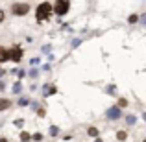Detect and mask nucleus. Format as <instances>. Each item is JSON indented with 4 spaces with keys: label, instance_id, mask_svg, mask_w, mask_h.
<instances>
[{
    "label": "nucleus",
    "instance_id": "obj_9",
    "mask_svg": "<svg viewBox=\"0 0 146 142\" xmlns=\"http://www.w3.org/2000/svg\"><path fill=\"white\" fill-rule=\"evenodd\" d=\"M21 140H22V142H30V140H32V137H30L26 131H22V133H21Z\"/></svg>",
    "mask_w": 146,
    "mask_h": 142
},
{
    "label": "nucleus",
    "instance_id": "obj_6",
    "mask_svg": "<svg viewBox=\"0 0 146 142\" xmlns=\"http://www.w3.org/2000/svg\"><path fill=\"white\" fill-rule=\"evenodd\" d=\"M56 92H57V89L54 85H50V83H48V85H43V96H52Z\"/></svg>",
    "mask_w": 146,
    "mask_h": 142
},
{
    "label": "nucleus",
    "instance_id": "obj_20",
    "mask_svg": "<svg viewBox=\"0 0 146 142\" xmlns=\"http://www.w3.org/2000/svg\"><path fill=\"white\" fill-rule=\"evenodd\" d=\"M4 89H6V85H4V83L0 81V90H4Z\"/></svg>",
    "mask_w": 146,
    "mask_h": 142
},
{
    "label": "nucleus",
    "instance_id": "obj_4",
    "mask_svg": "<svg viewBox=\"0 0 146 142\" xmlns=\"http://www.w3.org/2000/svg\"><path fill=\"white\" fill-rule=\"evenodd\" d=\"M21 57H22V50L19 48V46H15V48H11L9 52H7V59H11V61H21Z\"/></svg>",
    "mask_w": 146,
    "mask_h": 142
},
{
    "label": "nucleus",
    "instance_id": "obj_12",
    "mask_svg": "<svg viewBox=\"0 0 146 142\" xmlns=\"http://www.w3.org/2000/svg\"><path fill=\"white\" fill-rule=\"evenodd\" d=\"M28 103H30V100H26V98H21V100H19V105H22V107L28 105Z\"/></svg>",
    "mask_w": 146,
    "mask_h": 142
},
{
    "label": "nucleus",
    "instance_id": "obj_23",
    "mask_svg": "<svg viewBox=\"0 0 146 142\" xmlns=\"http://www.w3.org/2000/svg\"><path fill=\"white\" fill-rule=\"evenodd\" d=\"M96 142H102V139H96Z\"/></svg>",
    "mask_w": 146,
    "mask_h": 142
},
{
    "label": "nucleus",
    "instance_id": "obj_14",
    "mask_svg": "<svg viewBox=\"0 0 146 142\" xmlns=\"http://www.w3.org/2000/svg\"><path fill=\"white\" fill-rule=\"evenodd\" d=\"M126 120H128V124H135V122H137V118L133 116V114H129V116L126 118Z\"/></svg>",
    "mask_w": 146,
    "mask_h": 142
},
{
    "label": "nucleus",
    "instance_id": "obj_10",
    "mask_svg": "<svg viewBox=\"0 0 146 142\" xmlns=\"http://www.w3.org/2000/svg\"><path fill=\"white\" fill-rule=\"evenodd\" d=\"M87 133H89L91 137H98V129L96 127H89V129H87Z\"/></svg>",
    "mask_w": 146,
    "mask_h": 142
},
{
    "label": "nucleus",
    "instance_id": "obj_21",
    "mask_svg": "<svg viewBox=\"0 0 146 142\" xmlns=\"http://www.w3.org/2000/svg\"><path fill=\"white\" fill-rule=\"evenodd\" d=\"M2 76H4V70H2V68H0V78H2Z\"/></svg>",
    "mask_w": 146,
    "mask_h": 142
},
{
    "label": "nucleus",
    "instance_id": "obj_16",
    "mask_svg": "<svg viewBox=\"0 0 146 142\" xmlns=\"http://www.w3.org/2000/svg\"><path fill=\"white\" fill-rule=\"evenodd\" d=\"M128 20L133 24V22H137V20H139V17H137V15H129V18H128Z\"/></svg>",
    "mask_w": 146,
    "mask_h": 142
},
{
    "label": "nucleus",
    "instance_id": "obj_8",
    "mask_svg": "<svg viewBox=\"0 0 146 142\" xmlns=\"http://www.w3.org/2000/svg\"><path fill=\"white\" fill-rule=\"evenodd\" d=\"M4 61H7V50L0 48V63H4Z\"/></svg>",
    "mask_w": 146,
    "mask_h": 142
},
{
    "label": "nucleus",
    "instance_id": "obj_18",
    "mask_svg": "<svg viewBox=\"0 0 146 142\" xmlns=\"http://www.w3.org/2000/svg\"><path fill=\"white\" fill-rule=\"evenodd\" d=\"M41 139H43V135H41V133H35V135H33V140H37V142H39Z\"/></svg>",
    "mask_w": 146,
    "mask_h": 142
},
{
    "label": "nucleus",
    "instance_id": "obj_2",
    "mask_svg": "<svg viewBox=\"0 0 146 142\" xmlns=\"http://www.w3.org/2000/svg\"><path fill=\"white\" fill-rule=\"evenodd\" d=\"M11 11H13V15H17V17H24V15H28V11H30V4L17 2V4L11 6Z\"/></svg>",
    "mask_w": 146,
    "mask_h": 142
},
{
    "label": "nucleus",
    "instance_id": "obj_5",
    "mask_svg": "<svg viewBox=\"0 0 146 142\" xmlns=\"http://www.w3.org/2000/svg\"><path fill=\"white\" fill-rule=\"evenodd\" d=\"M106 114H107V118H111V120H117V118L120 116V109L115 105V107H111V109H107Z\"/></svg>",
    "mask_w": 146,
    "mask_h": 142
},
{
    "label": "nucleus",
    "instance_id": "obj_3",
    "mask_svg": "<svg viewBox=\"0 0 146 142\" xmlns=\"http://www.w3.org/2000/svg\"><path fill=\"white\" fill-rule=\"evenodd\" d=\"M68 7H70V2H68V0H57L54 9H56L57 15H65L68 11Z\"/></svg>",
    "mask_w": 146,
    "mask_h": 142
},
{
    "label": "nucleus",
    "instance_id": "obj_13",
    "mask_svg": "<svg viewBox=\"0 0 146 142\" xmlns=\"http://www.w3.org/2000/svg\"><path fill=\"white\" fill-rule=\"evenodd\" d=\"M126 105H128V102H126L124 98H120V100H118V109H120V107H126Z\"/></svg>",
    "mask_w": 146,
    "mask_h": 142
},
{
    "label": "nucleus",
    "instance_id": "obj_22",
    "mask_svg": "<svg viewBox=\"0 0 146 142\" xmlns=\"http://www.w3.org/2000/svg\"><path fill=\"white\" fill-rule=\"evenodd\" d=\"M0 142H7V139H0Z\"/></svg>",
    "mask_w": 146,
    "mask_h": 142
},
{
    "label": "nucleus",
    "instance_id": "obj_15",
    "mask_svg": "<svg viewBox=\"0 0 146 142\" xmlns=\"http://www.w3.org/2000/svg\"><path fill=\"white\" fill-rule=\"evenodd\" d=\"M57 131H59V129H57L56 125H52V127H50V135H52V137H56V135H57Z\"/></svg>",
    "mask_w": 146,
    "mask_h": 142
},
{
    "label": "nucleus",
    "instance_id": "obj_7",
    "mask_svg": "<svg viewBox=\"0 0 146 142\" xmlns=\"http://www.w3.org/2000/svg\"><path fill=\"white\" fill-rule=\"evenodd\" d=\"M9 107H11V102H9V100H6V98L0 100V111H6V109H9Z\"/></svg>",
    "mask_w": 146,
    "mask_h": 142
},
{
    "label": "nucleus",
    "instance_id": "obj_19",
    "mask_svg": "<svg viewBox=\"0 0 146 142\" xmlns=\"http://www.w3.org/2000/svg\"><path fill=\"white\" fill-rule=\"evenodd\" d=\"M2 20H4V11L0 9V22H2Z\"/></svg>",
    "mask_w": 146,
    "mask_h": 142
},
{
    "label": "nucleus",
    "instance_id": "obj_1",
    "mask_svg": "<svg viewBox=\"0 0 146 142\" xmlns=\"http://www.w3.org/2000/svg\"><path fill=\"white\" fill-rule=\"evenodd\" d=\"M50 11H52V6H50V2L39 4V7H37V20H46V18L50 17Z\"/></svg>",
    "mask_w": 146,
    "mask_h": 142
},
{
    "label": "nucleus",
    "instance_id": "obj_11",
    "mask_svg": "<svg viewBox=\"0 0 146 142\" xmlns=\"http://www.w3.org/2000/svg\"><path fill=\"white\" fill-rule=\"evenodd\" d=\"M21 90H22V85H21V83H15V85H13V92L17 94V92H21Z\"/></svg>",
    "mask_w": 146,
    "mask_h": 142
},
{
    "label": "nucleus",
    "instance_id": "obj_17",
    "mask_svg": "<svg viewBox=\"0 0 146 142\" xmlns=\"http://www.w3.org/2000/svg\"><path fill=\"white\" fill-rule=\"evenodd\" d=\"M117 139H118V140H126V133H124V131H120V133L117 135Z\"/></svg>",
    "mask_w": 146,
    "mask_h": 142
}]
</instances>
